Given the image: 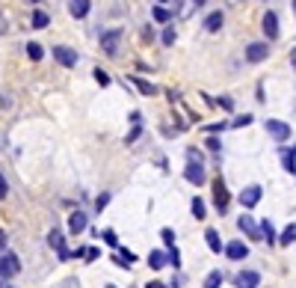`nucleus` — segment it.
I'll use <instances>...</instances> for the list:
<instances>
[{"label":"nucleus","mask_w":296,"mask_h":288,"mask_svg":"<svg viewBox=\"0 0 296 288\" xmlns=\"http://www.w3.org/2000/svg\"><path fill=\"white\" fill-rule=\"evenodd\" d=\"M98 256H101V253H98L95 247H86V250H83V259H89V262H95Z\"/></svg>","instance_id":"e433bc0d"},{"label":"nucleus","mask_w":296,"mask_h":288,"mask_svg":"<svg viewBox=\"0 0 296 288\" xmlns=\"http://www.w3.org/2000/svg\"><path fill=\"white\" fill-rule=\"evenodd\" d=\"M18 271H21V262H18V256H15V253H0V277L12 280Z\"/></svg>","instance_id":"7ed1b4c3"},{"label":"nucleus","mask_w":296,"mask_h":288,"mask_svg":"<svg viewBox=\"0 0 296 288\" xmlns=\"http://www.w3.org/2000/svg\"><path fill=\"white\" fill-rule=\"evenodd\" d=\"M95 80H98L101 86H110V74H107V71H101V68H95Z\"/></svg>","instance_id":"c756f323"},{"label":"nucleus","mask_w":296,"mask_h":288,"mask_svg":"<svg viewBox=\"0 0 296 288\" xmlns=\"http://www.w3.org/2000/svg\"><path fill=\"white\" fill-rule=\"evenodd\" d=\"M113 262H116L119 268H130V265H133V253H130V250H122V253H119Z\"/></svg>","instance_id":"393cba45"},{"label":"nucleus","mask_w":296,"mask_h":288,"mask_svg":"<svg viewBox=\"0 0 296 288\" xmlns=\"http://www.w3.org/2000/svg\"><path fill=\"white\" fill-rule=\"evenodd\" d=\"M107 202H110V193H101V196H98V199H95V208H98V211H101V208H104V205H107Z\"/></svg>","instance_id":"ea45409f"},{"label":"nucleus","mask_w":296,"mask_h":288,"mask_svg":"<svg viewBox=\"0 0 296 288\" xmlns=\"http://www.w3.org/2000/svg\"><path fill=\"white\" fill-rule=\"evenodd\" d=\"M261 196H264V187H261V184H249V187L240 193V205H243V208H255V205L261 202Z\"/></svg>","instance_id":"39448f33"},{"label":"nucleus","mask_w":296,"mask_h":288,"mask_svg":"<svg viewBox=\"0 0 296 288\" xmlns=\"http://www.w3.org/2000/svg\"><path fill=\"white\" fill-rule=\"evenodd\" d=\"M222 128H228V125H225V122H219V125H211L208 131H211V134H216V131H222Z\"/></svg>","instance_id":"c03bdc74"},{"label":"nucleus","mask_w":296,"mask_h":288,"mask_svg":"<svg viewBox=\"0 0 296 288\" xmlns=\"http://www.w3.org/2000/svg\"><path fill=\"white\" fill-rule=\"evenodd\" d=\"M166 259H169V262H172V265H175V268H178V265H181V253H178V250H175V244H172V250H169V256H166Z\"/></svg>","instance_id":"2f4dec72"},{"label":"nucleus","mask_w":296,"mask_h":288,"mask_svg":"<svg viewBox=\"0 0 296 288\" xmlns=\"http://www.w3.org/2000/svg\"><path fill=\"white\" fill-rule=\"evenodd\" d=\"M0 288H12L9 283H6V277H0Z\"/></svg>","instance_id":"de8ad7c7"},{"label":"nucleus","mask_w":296,"mask_h":288,"mask_svg":"<svg viewBox=\"0 0 296 288\" xmlns=\"http://www.w3.org/2000/svg\"><path fill=\"white\" fill-rule=\"evenodd\" d=\"M219 286H222V274H219V271H211L208 280H205V288H219Z\"/></svg>","instance_id":"bb28decb"},{"label":"nucleus","mask_w":296,"mask_h":288,"mask_svg":"<svg viewBox=\"0 0 296 288\" xmlns=\"http://www.w3.org/2000/svg\"><path fill=\"white\" fill-rule=\"evenodd\" d=\"M47 244L59 253V262H68V259H71V253L65 250V238H62V232H56V229H53V232L47 235Z\"/></svg>","instance_id":"6e6552de"},{"label":"nucleus","mask_w":296,"mask_h":288,"mask_svg":"<svg viewBox=\"0 0 296 288\" xmlns=\"http://www.w3.org/2000/svg\"><path fill=\"white\" fill-rule=\"evenodd\" d=\"M193 217H196V220H205V217H208V205H205V199H199V196L193 199Z\"/></svg>","instance_id":"4be33fe9"},{"label":"nucleus","mask_w":296,"mask_h":288,"mask_svg":"<svg viewBox=\"0 0 296 288\" xmlns=\"http://www.w3.org/2000/svg\"><path fill=\"white\" fill-rule=\"evenodd\" d=\"M0 107H12V98L6 92H0Z\"/></svg>","instance_id":"37998d69"},{"label":"nucleus","mask_w":296,"mask_h":288,"mask_svg":"<svg viewBox=\"0 0 296 288\" xmlns=\"http://www.w3.org/2000/svg\"><path fill=\"white\" fill-rule=\"evenodd\" d=\"M151 15H154V21H160V24H166V21L172 18V12H169L166 6H154V9H151Z\"/></svg>","instance_id":"a878e982"},{"label":"nucleus","mask_w":296,"mask_h":288,"mask_svg":"<svg viewBox=\"0 0 296 288\" xmlns=\"http://www.w3.org/2000/svg\"><path fill=\"white\" fill-rule=\"evenodd\" d=\"M3 247H6V232L0 229V250H3Z\"/></svg>","instance_id":"49530a36"},{"label":"nucleus","mask_w":296,"mask_h":288,"mask_svg":"<svg viewBox=\"0 0 296 288\" xmlns=\"http://www.w3.org/2000/svg\"><path fill=\"white\" fill-rule=\"evenodd\" d=\"M130 80H133V86H136L142 95H154V92H157V86H154V83H148V80H142V77H130Z\"/></svg>","instance_id":"6ab92c4d"},{"label":"nucleus","mask_w":296,"mask_h":288,"mask_svg":"<svg viewBox=\"0 0 296 288\" xmlns=\"http://www.w3.org/2000/svg\"><path fill=\"white\" fill-rule=\"evenodd\" d=\"M261 283V277L255 274V271H243V274H237V288H258Z\"/></svg>","instance_id":"4468645a"},{"label":"nucleus","mask_w":296,"mask_h":288,"mask_svg":"<svg viewBox=\"0 0 296 288\" xmlns=\"http://www.w3.org/2000/svg\"><path fill=\"white\" fill-rule=\"evenodd\" d=\"M246 125H252V116H249V113L240 116V119H234V128H246Z\"/></svg>","instance_id":"72a5a7b5"},{"label":"nucleus","mask_w":296,"mask_h":288,"mask_svg":"<svg viewBox=\"0 0 296 288\" xmlns=\"http://www.w3.org/2000/svg\"><path fill=\"white\" fill-rule=\"evenodd\" d=\"M122 30H104L101 33V51L107 54V57H116L119 54V42H122Z\"/></svg>","instance_id":"f257e3e1"},{"label":"nucleus","mask_w":296,"mask_h":288,"mask_svg":"<svg viewBox=\"0 0 296 288\" xmlns=\"http://www.w3.org/2000/svg\"><path fill=\"white\" fill-rule=\"evenodd\" d=\"M6 30H9V21H6V15L0 12V36H6Z\"/></svg>","instance_id":"79ce46f5"},{"label":"nucleus","mask_w":296,"mask_h":288,"mask_svg":"<svg viewBox=\"0 0 296 288\" xmlns=\"http://www.w3.org/2000/svg\"><path fill=\"white\" fill-rule=\"evenodd\" d=\"M264 33H267L270 42L279 39V15H276V12H267V15H264Z\"/></svg>","instance_id":"f8f14e48"},{"label":"nucleus","mask_w":296,"mask_h":288,"mask_svg":"<svg viewBox=\"0 0 296 288\" xmlns=\"http://www.w3.org/2000/svg\"><path fill=\"white\" fill-rule=\"evenodd\" d=\"M68 12H71L74 18H86V15H89V0H71V3H68Z\"/></svg>","instance_id":"dca6fc26"},{"label":"nucleus","mask_w":296,"mask_h":288,"mask_svg":"<svg viewBox=\"0 0 296 288\" xmlns=\"http://www.w3.org/2000/svg\"><path fill=\"white\" fill-rule=\"evenodd\" d=\"M139 134H142V128H139V122H136V128H133V131H130V134L125 137V143H133V140H136Z\"/></svg>","instance_id":"58836bf2"},{"label":"nucleus","mask_w":296,"mask_h":288,"mask_svg":"<svg viewBox=\"0 0 296 288\" xmlns=\"http://www.w3.org/2000/svg\"><path fill=\"white\" fill-rule=\"evenodd\" d=\"M261 241L276 244V229H273V223H270V220H264V223H261Z\"/></svg>","instance_id":"aec40b11"},{"label":"nucleus","mask_w":296,"mask_h":288,"mask_svg":"<svg viewBox=\"0 0 296 288\" xmlns=\"http://www.w3.org/2000/svg\"><path fill=\"white\" fill-rule=\"evenodd\" d=\"M276 241H279L282 247H291V244L296 241V223H291V226H288V229H285V232H282V235L276 238Z\"/></svg>","instance_id":"a211bd4d"},{"label":"nucleus","mask_w":296,"mask_h":288,"mask_svg":"<svg viewBox=\"0 0 296 288\" xmlns=\"http://www.w3.org/2000/svg\"><path fill=\"white\" fill-rule=\"evenodd\" d=\"M285 170H288V173H296V149L285 155Z\"/></svg>","instance_id":"cd10ccee"},{"label":"nucleus","mask_w":296,"mask_h":288,"mask_svg":"<svg viewBox=\"0 0 296 288\" xmlns=\"http://www.w3.org/2000/svg\"><path fill=\"white\" fill-rule=\"evenodd\" d=\"M187 161H199V164H202V152H196V149H187Z\"/></svg>","instance_id":"a19ab883"},{"label":"nucleus","mask_w":296,"mask_h":288,"mask_svg":"<svg viewBox=\"0 0 296 288\" xmlns=\"http://www.w3.org/2000/svg\"><path fill=\"white\" fill-rule=\"evenodd\" d=\"M213 205L219 208V214L228 208V190H225V184H222V178H216L213 181Z\"/></svg>","instance_id":"1a4fd4ad"},{"label":"nucleus","mask_w":296,"mask_h":288,"mask_svg":"<svg viewBox=\"0 0 296 288\" xmlns=\"http://www.w3.org/2000/svg\"><path fill=\"white\" fill-rule=\"evenodd\" d=\"M53 59H56L59 65H65V68H74V65H77V51H71V48H65V45H56V48H53Z\"/></svg>","instance_id":"20e7f679"},{"label":"nucleus","mask_w":296,"mask_h":288,"mask_svg":"<svg viewBox=\"0 0 296 288\" xmlns=\"http://www.w3.org/2000/svg\"><path fill=\"white\" fill-rule=\"evenodd\" d=\"M216 104H219V107H222V110H234V101H231V98H228V95H222V98H219V101H216Z\"/></svg>","instance_id":"473e14b6"},{"label":"nucleus","mask_w":296,"mask_h":288,"mask_svg":"<svg viewBox=\"0 0 296 288\" xmlns=\"http://www.w3.org/2000/svg\"><path fill=\"white\" fill-rule=\"evenodd\" d=\"M184 178H187L190 184H205V181H208V175H205V167H202L199 161H190V164H187V170H184Z\"/></svg>","instance_id":"423d86ee"},{"label":"nucleus","mask_w":296,"mask_h":288,"mask_svg":"<svg viewBox=\"0 0 296 288\" xmlns=\"http://www.w3.org/2000/svg\"><path fill=\"white\" fill-rule=\"evenodd\" d=\"M27 57H30L33 62H39V59L44 57V51H42V45H39V42H30V45H27Z\"/></svg>","instance_id":"b1692460"},{"label":"nucleus","mask_w":296,"mask_h":288,"mask_svg":"<svg viewBox=\"0 0 296 288\" xmlns=\"http://www.w3.org/2000/svg\"><path fill=\"white\" fill-rule=\"evenodd\" d=\"M6 193H9V181H6V175L0 173V199H6Z\"/></svg>","instance_id":"4c0bfd02"},{"label":"nucleus","mask_w":296,"mask_h":288,"mask_svg":"<svg viewBox=\"0 0 296 288\" xmlns=\"http://www.w3.org/2000/svg\"><path fill=\"white\" fill-rule=\"evenodd\" d=\"M175 39H178V36H175V30H172V27H169V30H163V45H175Z\"/></svg>","instance_id":"7c9ffc66"},{"label":"nucleus","mask_w":296,"mask_h":288,"mask_svg":"<svg viewBox=\"0 0 296 288\" xmlns=\"http://www.w3.org/2000/svg\"><path fill=\"white\" fill-rule=\"evenodd\" d=\"M222 21H225L222 12H211V15L205 18V30H208V33H219V30H222Z\"/></svg>","instance_id":"2eb2a0df"},{"label":"nucleus","mask_w":296,"mask_h":288,"mask_svg":"<svg viewBox=\"0 0 296 288\" xmlns=\"http://www.w3.org/2000/svg\"><path fill=\"white\" fill-rule=\"evenodd\" d=\"M205 241H208L211 253H219V250H222V241H219V232H216V229H208V232H205Z\"/></svg>","instance_id":"f3484780"},{"label":"nucleus","mask_w":296,"mask_h":288,"mask_svg":"<svg viewBox=\"0 0 296 288\" xmlns=\"http://www.w3.org/2000/svg\"><path fill=\"white\" fill-rule=\"evenodd\" d=\"M264 128H267V134H270L273 140H279V143H285V140L291 137V125H288V122H282V119H267V122H264Z\"/></svg>","instance_id":"f03ea898"},{"label":"nucleus","mask_w":296,"mask_h":288,"mask_svg":"<svg viewBox=\"0 0 296 288\" xmlns=\"http://www.w3.org/2000/svg\"><path fill=\"white\" fill-rule=\"evenodd\" d=\"M190 3H193L196 9H199V6H205V0H190Z\"/></svg>","instance_id":"09e8293b"},{"label":"nucleus","mask_w":296,"mask_h":288,"mask_svg":"<svg viewBox=\"0 0 296 288\" xmlns=\"http://www.w3.org/2000/svg\"><path fill=\"white\" fill-rule=\"evenodd\" d=\"M101 238H104V241H107L110 247H119V235H116L113 229H104V235H101Z\"/></svg>","instance_id":"c85d7f7f"},{"label":"nucleus","mask_w":296,"mask_h":288,"mask_svg":"<svg viewBox=\"0 0 296 288\" xmlns=\"http://www.w3.org/2000/svg\"><path fill=\"white\" fill-rule=\"evenodd\" d=\"M237 226H240V232H246V238H252V241H261V229L255 226V220H252L249 214H240Z\"/></svg>","instance_id":"9d476101"},{"label":"nucleus","mask_w":296,"mask_h":288,"mask_svg":"<svg viewBox=\"0 0 296 288\" xmlns=\"http://www.w3.org/2000/svg\"><path fill=\"white\" fill-rule=\"evenodd\" d=\"M225 253H228V259H231V262H240V259H246V256H249V247H246L243 241H231V244L225 247Z\"/></svg>","instance_id":"ddd939ff"},{"label":"nucleus","mask_w":296,"mask_h":288,"mask_svg":"<svg viewBox=\"0 0 296 288\" xmlns=\"http://www.w3.org/2000/svg\"><path fill=\"white\" fill-rule=\"evenodd\" d=\"M160 238H163V241H166L169 247L175 244V232H172V229H163V232H160Z\"/></svg>","instance_id":"c9c22d12"},{"label":"nucleus","mask_w":296,"mask_h":288,"mask_svg":"<svg viewBox=\"0 0 296 288\" xmlns=\"http://www.w3.org/2000/svg\"><path fill=\"white\" fill-rule=\"evenodd\" d=\"M294 12H296V0H294Z\"/></svg>","instance_id":"3c124183"},{"label":"nucleus","mask_w":296,"mask_h":288,"mask_svg":"<svg viewBox=\"0 0 296 288\" xmlns=\"http://www.w3.org/2000/svg\"><path fill=\"white\" fill-rule=\"evenodd\" d=\"M169 259H166V253H160V250H154V253H148V265L154 268V271H160L163 265H166Z\"/></svg>","instance_id":"412c9836"},{"label":"nucleus","mask_w":296,"mask_h":288,"mask_svg":"<svg viewBox=\"0 0 296 288\" xmlns=\"http://www.w3.org/2000/svg\"><path fill=\"white\" fill-rule=\"evenodd\" d=\"M145 288H166V286H163L160 280H151V283H148V286H145Z\"/></svg>","instance_id":"a18cd8bd"},{"label":"nucleus","mask_w":296,"mask_h":288,"mask_svg":"<svg viewBox=\"0 0 296 288\" xmlns=\"http://www.w3.org/2000/svg\"><path fill=\"white\" fill-rule=\"evenodd\" d=\"M267 57H270L267 42H252V45L246 48V59H249V62H264Z\"/></svg>","instance_id":"0eeeda50"},{"label":"nucleus","mask_w":296,"mask_h":288,"mask_svg":"<svg viewBox=\"0 0 296 288\" xmlns=\"http://www.w3.org/2000/svg\"><path fill=\"white\" fill-rule=\"evenodd\" d=\"M291 65H294V71H296V51L291 54Z\"/></svg>","instance_id":"8fccbe9b"},{"label":"nucleus","mask_w":296,"mask_h":288,"mask_svg":"<svg viewBox=\"0 0 296 288\" xmlns=\"http://www.w3.org/2000/svg\"><path fill=\"white\" fill-rule=\"evenodd\" d=\"M86 226H89V217H86L83 211H74V214L68 217V232H71V235H80Z\"/></svg>","instance_id":"9b49d317"},{"label":"nucleus","mask_w":296,"mask_h":288,"mask_svg":"<svg viewBox=\"0 0 296 288\" xmlns=\"http://www.w3.org/2000/svg\"><path fill=\"white\" fill-rule=\"evenodd\" d=\"M163 3H166V0H163Z\"/></svg>","instance_id":"5fc2aeb1"},{"label":"nucleus","mask_w":296,"mask_h":288,"mask_svg":"<svg viewBox=\"0 0 296 288\" xmlns=\"http://www.w3.org/2000/svg\"><path fill=\"white\" fill-rule=\"evenodd\" d=\"M47 24H50V18H47L42 9H36V12H33V27H36V30H44Z\"/></svg>","instance_id":"5701e85b"},{"label":"nucleus","mask_w":296,"mask_h":288,"mask_svg":"<svg viewBox=\"0 0 296 288\" xmlns=\"http://www.w3.org/2000/svg\"><path fill=\"white\" fill-rule=\"evenodd\" d=\"M33 3H39V0H33Z\"/></svg>","instance_id":"864d4df0"},{"label":"nucleus","mask_w":296,"mask_h":288,"mask_svg":"<svg viewBox=\"0 0 296 288\" xmlns=\"http://www.w3.org/2000/svg\"><path fill=\"white\" fill-rule=\"evenodd\" d=\"M107 288H116V286H107Z\"/></svg>","instance_id":"603ef678"},{"label":"nucleus","mask_w":296,"mask_h":288,"mask_svg":"<svg viewBox=\"0 0 296 288\" xmlns=\"http://www.w3.org/2000/svg\"><path fill=\"white\" fill-rule=\"evenodd\" d=\"M205 143H208V149H211V152H219V149H222V143H219L216 137H208Z\"/></svg>","instance_id":"f704fd0d"}]
</instances>
